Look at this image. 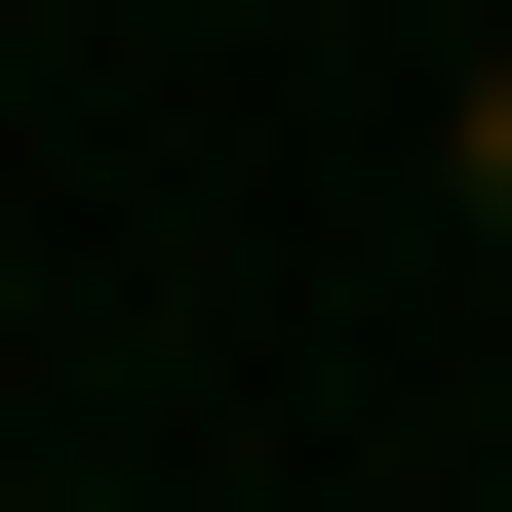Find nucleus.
I'll return each instance as SVG.
<instances>
[{"label":"nucleus","mask_w":512,"mask_h":512,"mask_svg":"<svg viewBox=\"0 0 512 512\" xmlns=\"http://www.w3.org/2000/svg\"><path fill=\"white\" fill-rule=\"evenodd\" d=\"M434 197H473V276H512V79H473V119H434Z\"/></svg>","instance_id":"nucleus-1"}]
</instances>
